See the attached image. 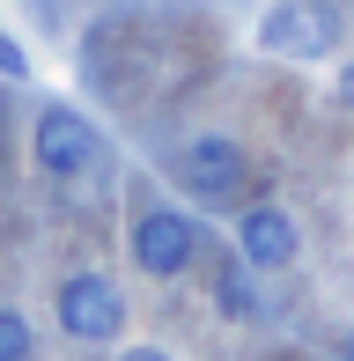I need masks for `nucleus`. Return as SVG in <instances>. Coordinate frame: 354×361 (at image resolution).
<instances>
[{"label": "nucleus", "mask_w": 354, "mask_h": 361, "mask_svg": "<svg viewBox=\"0 0 354 361\" xmlns=\"http://www.w3.org/2000/svg\"><path fill=\"white\" fill-rule=\"evenodd\" d=\"M96 155H104V133H96V118L82 104H67V96H52V104H37V118H30V162H37L52 185H74V177L96 170Z\"/></svg>", "instance_id": "nucleus-3"}, {"label": "nucleus", "mask_w": 354, "mask_h": 361, "mask_svg": "<svg viewBox=\"0 0 354 361\" xmlns=\"http://www.w3.org/2000/svg\"><path fill=\"white\" fill-rule=\"evenodd\" d=\"M0 361H37V324L15 302H0Z\"/></svg>", "instance_id": "nucleus-8"}, {"label": "nucleus", "mask_w": 354, "mask_h": 361, "mask_svg": "<svg viewBox=\"0 0 354 361\" xmlns=\"http://www.w3.org/2000/svg\"><path fill=\"white\" fill-rule=\"evenodd\" d=\"M340 37H347V23L332 0H273L259 15V30H251V44L266 59H332Z\"/></svg>", "instance_id": "nucleus-5"}, {"label": "nucleus", "mask_w": 354, "mask_h": 361, "mask_svg": "<svg viewBox=\"0 0 354 361\" xmlns=\"http://www.w3.org/2000/svg\"><path fill=\"white\" fill-rule=\"evenodd\" d=\"M251 281H259V273H244L236 258L214 273V310H221L229 324H251V317H259V288H251Z\"/></svg>", "instance_id": "nucleus-7"}, {"label": "nucleus", "mask_w": 354, "mask_h": 361, "mask_svg": "<svg viewBox=\"0 0 354 361\" xmlns=\"http://www.w3.org/2000/svg\"><path fill=\"white\" fill-rule=\"evenodd\" d=\"M118 361H177V354H170V347H140V339H126Z\"/></svg>", "instance_id": "nucleus-10"}, {"label": "nucleus", "mask_w": 354, "mask_h": 361, "mask_svg": "<svg viewBox=\"0 0 354 361\" xmlns=\"http://www.w3.org/2000/svg\"><path fill=\"white\" fill-rule=\"evenodd\" d=\"M126 288L111 281V273H96V266H82V273H67V281L52 288V324L74 339V347H118L126 339Z\"/></svg>", "instance_id": "nucleus-2"}, {"label": "nucleus", "mask_w": 354, "mask_h": 361, "mask_svg": "<svg viewBox=\"0 0 354 361\" xmlns=\"http://www.w3.org/2000/svg\"><path fill=\"white\" fill-rule=\"evenodd\" d=\"M340 104L354 111V59H340Z\"/></svg>", "instance_id": "nucleus-11"}, {"label": "nucleus", "mask_w": 354, "mask_h": 361, "mask_svg": "<svg viewBox=\"0 0 354 361\" xmlns=\"http://www.w3.org/2000/svg\"><path fill=\"white\" fill-rule=\"evenodd\" d=\"M200 243L207 228L185 214V207H140L133 228H126V258H133V273H148V281H185L192 266H200Z\"/></svg>", "instance_id": "nucleus-4"}, {"label": "nucleus", "mask_w": 354, "mask_h": 361, "mask_svg": "<svg viewBox=\"0 0 354 361\" xmlns=\"http://www.w3.org/2000/svg\"><path fill=\"white\" fill-rule=\"evenodd\" d=\"M340 361H354V332H347V339H340Z\"/></svg>", "instance_id": "nucleus-12"}, {"label": "nucleus", "mask_w": 354, "mask_h": 361, "mask_svg": "<svg viewBox=\"0 0 354 361\" xmlns=\"http://www.w3.org/2000/svg\"><path fill=\"white\" fill-rule=\"evenodd\" d=\"M229 243H236L229 258L244 273H288L303 258V228H295V214L281 200H244L229 214Z\"/></svg>", "instance_id": "nucleus-6"}, {"label": "nucleus", "mask_w": 354, "mask_h": 361, "mask_svg": "<svg viewBox=\"0 0 354 361\" xmlns=\"http://www.w3.org/2000/svg\"><path fill=\"white\" fill-rule=\"evenodd\" d=\"M170 185L185 192L192 207H244L251 147L236 140V133H192V140L170 155Z\"/></svg>", "instance_id": "nucleus-1"}, {"label": "nucleus", "mask_w": 354, "mask_h": 361, "mask_svg": "<svg viewBox=\"0 0 354 361\" xmlns=\"http://www.w3.org/2000/svg\"><path fill=\"white\" fill-rule=\"evenodd\" d=\"M0 81H30V44L0 23Z\"/></svg>", "instance_id": "nucleus-9"}]
</instances>
